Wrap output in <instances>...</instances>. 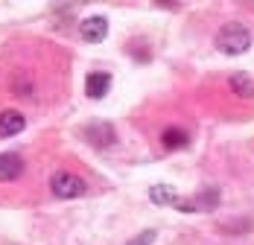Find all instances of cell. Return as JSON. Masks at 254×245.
Returning <instances> with one entry per match:
<instances>
[{
    "instance_id": "cell-1",
    "label": "cell",
    "mask_w": 254,
    "mask_h": 245,
    "mask_svg": "<svg viewBox=\"0 0 254 245\" xmlns=\"http://www.w3.org/2000/svg\"><path fill=\"white\" fill-rule=\"evenodd\" d=\"M216 47L228 56H237V53H246L252 47V32L243 24H225L219 32H216Z\"/></svg>"
},
{
    "instance_id": "cell-2",
    "label": "cell",
    "mask_w": 254,
    "mask_h": 245,
    "mask_svg": "<svg viewBox=\"0 0 254 245\" xmlns=\"http://www.w3.org/2000/svg\"><path fill=\"white\" fill-rule=\"evenodd\" d=\"M50 190H53V196H59V198H79L85 193V181L79 175H73V172L62 170L50 178Z\"/></svg>"
},
{
    "instance_id": "cell-3",
    "label": "cell",
    "mask_w": 254,
    "mask_h": 245,
    "mask_svg": "<svg viewBox=\"0 0 254 245\" xmlns=\"http://www.w3.org/2000/svg\"><path fill=\"white\" fill-rule=\"evenodd\" d=\"M85 137H88V143L97 149H108L111 143H117V131H114V125L105 120H97L91 122L88 128H85Z\"/></svg>"
},
{
    "instance_id": "cell-4",
    "label": "cell",
    "mask_w": 254,
    "mask_h": 245,
    "mask_svg": "<svg viewBox=\"0 0 254 245\" xmlns=\"http://www.w3.org/2000/svg\"><path fill=\"white\" fill-rule=\"evenodd\" d=\"M79 32H82V38H85V41H91V44H100L102 38L108 35V21H105L102 15L85 18V21H82V26H79Z\"/></svg>"
},
{
    "instance_id": "cell-5",
    "label": "cell",
    "mask_w": 254,
    "mask_h": 245,
    "mask_svg": "<svg viewBox=\"0 0 254 245\" xmlns=\"http://www.w3.org/2000/svg\"><path fill=\"white\" fill-rule=\"evenodd\" d=\"M26 125V117L21 111H15V108H6V111H0V137H15V134H21Z\"/></svg>"
},
{
    "instance_id": "cell-6",
    "label": "cell",
    "mask_w": 254,
    "mask_h": 245,
    "mask_svg": "<svg viewBox=\"0 0 254 245\" xmlns=\"http://www.w3.org/2000/svg\"><path fill=\"white\" fill-rule=\"evenodd\" d=\"M24 172V158L15 152H3L0 155V181H15Z\"/></svg>"
},
{
    "instance_id": "cell-7",
    "label": "cell",
    "mask_w": 254,
    "mask_h": 245,
    "mask_svg": "<svg viewBox=\"0 0 254 245\" xmlns=\"http://www.w3.org/2000/svg\"><path fill=\"white\" fill-rule=\"evenodd\" d=\"M108 88H111V73L97 70V73H88V79H85V94L91 99H102L108 94Z\"/></svg>"
},
{
    "instance_id": "cell-8",
    "label": "cell",
    "mask_w": 254,
    "mask_h": 245,
    "mask_svg": "<svg viewBox=\"0 0 254 245\" xmlns=\"http://www.w3.org/2000/svg\"><path fill=\"white\" fill-rule=\"evenodd\" d=\"M193 204H196V210L210 213V210L219 204V196H216V190H199V193L193 196Z\"/></svg>"
},
{
    "instance_id": "cell-9",
    "label": "cell",
    "mask_w": 254,
    "mask_h": 245,
    "mask_svg": "<svg viewBox=\"0 0 254 245\" xmlns=\"http://www.w3.org/2000/svg\"><path fill=\"white\" fill-rule=\"evenodd\" d=\"M231 88L237 91V97H246V99L254 97V82L246 73H234L231 76Z\"/></svg>"
},
{
    "instance_id": "cell-10",
    "label": "cell",
    "mask_w": 254,
    "mask_h": 245,
    "mask_svg": "<svg viewBox=\"0 0 254 245\" xmlns=\"http://www.w3.org/2000/svg\"><path fill=\"white\" fill-rule=\"evenodd\" d=\"M149 196H152L155 204H173L176 207V201H178L176 190L173 187H164V184H155L152 190H149Z\"/></svg>"
},
{
    "instance_id": "cell-11",
    "label": "cell",
    "mask_w": 254,
    "mask_h": 245,
    "mask_svg": "<svg viewBox=\"0 0 254 245\" xmlns=\"http://www.w3.org/2000/svg\"><path fill=\"white\" fill-rule=\"evenodd\" d=\"M184 143H187V134L181 128H167L164 131V146L167 149H181Z\"/></svg>"
},
{
    "instance_id": "cell-12",
    "label": "cell",
    "mask_w": 254,
    "mask_h": 245,
    "mask_svg": "<svg viewBox=\"0 0 254 245\" xmlns=\"http://www.w3.org/2000/svg\"><path fill=\"white\" fill-rule=\"evenodd\" d=\"M152 240H155V231H143V234H137V237L126 245H152Z\"/></svg>"
}]
</instances>
